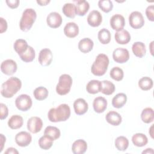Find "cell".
Instances as JSON below:
<instances>
[{
    "instance_id": "cell-1",
    "label": "cell",
    "mask_w": 154,
    "mask_h": 154,
    "mask_svg": "<svg viewBox=\"0 0 154 154\" xmlns=\"http://www.w3.org/2000/svg\"><path fill=\"white\" fill-rule=\"evenodd\" d=\"M70 116V108L67 104L63 103L56 108L49 109L48 117L51 122H60L66 121Z\"/></svg>"
},
{
    "instance_id": "cell-2",
    "label": "cell",
    "mask_w": 154,
    "mask_h": 154,
    "mask_svg": "<svg viewBox=\"0 0 154 154\" xmlns=\"http://www.w3.org/2000/svg\"><path fill=\"white\" fill-rule=\"evenodd\" d=\"M22 82L17 77H11L1 85V94L5 98H11L21 88Z\"/></svg>"
},
{
    "instance_id": "cell-3",
    "label": "cell",
    "mask_w": 154,
    "mask_h": 154,
    "mask_svg": "<svg viewBox=\"0 0 154 154\" xmlns=\"http://www.w3.org/2000/svg\"><path fill=\"white\" fill-rule=\"evenodd\" d=\"M108 65V57L104 54H99L91 67V72L95 76H102L107 71Z\"/></svg>"
},
{
    "instance_id": "cell-4",
    "label": "cell",
    "mask_w": 154,
    "mask_h": 154,
    "mask_svg": "<svg viewBox=\"0 0 154 154\" xmlns=\"http://www.w3.org/2000/svg\"><path fill=\"white\" fill-rule=\"evenodd\" d=\"M36 18L37 13L34 9H25L22 13V16L20 20V29L24 32L28 31L32 26Z\"/></svg>"
},
{
    "instance_id": "cell-5",
    "label": "cell",
    "mask_w": 154,
    "mask_h": 154,
    "mask_svg": "<svg viewBox=\"0 0 154 154\" xmlns=\"http://www.w3.org/2000/svg\"><path fill=\"white\" fill-rule=\"evenodd\" d=\"M72 85V78L67 74L61 75L56 87L57 93L61 96L66 95L70 91Z\"/></svg>"
},
{
    "instance_id": "cell-6",
    "label": "cell",
    "mask_w": 154,
    "mask_h": 154,
    "mask_svg": "<svg viewBox=\"0 0 154 154\" xmlns=\"http://www.w3.org/2000/svg\"><path fill=\"white\" fill-rule=\"evenodd\" d=\"M32 102L29 96L22 94L17 97L15 100V105L17 108L22 111H26L32 106Z\"/></svg>"
},
{
    "instance_id": "cell-7",
    "label": "cell",
    "mask_w": 154,
    "mask_h": 154,
    "mask_svg": "<svg viewBox=\"0 0 154 154\" xmlns=\"http://www.w3.org/2000/svg\"><path fill=\"white\" fill-rule=\"evenodd\" d=\"M130 26L134 29H139L143 26L144 19L141 13L138 11H132L129 16Z\"/></svg>"
},
{
    "instance_id": "cell-8",
    "label": "cell",
    "mask_w": 154,
    "mask_h": 154,
    "mask_svg": "<svg viewBox=\"0 0 154 154\" xmlns=\"http://www.w3.org/2000/svg\"><path fill=\"white\" fill-rule=\"evenodd\" d=\"M112 58L116 63H125L129 59V51L128 49L123 48H116L112 52Z\"/></svg>"
},
{
    "instance_id": "cell-9",
    "label": "cell",
    "mask_w": 154,
    "mask_h": 154,
    "mask_svg": "<svg viewBox=\"0 0 154 154\" xmlns=\"http://www.w3.org/2000/svg\"><path fill=\"white\" fill-rule=\"evenodd\" d=\"M17 69L16 63L11 59L6 60L1 64V72L6 75H12L16 73Z\"/></svg>"
},
{
    "instance_id": "cell-10",
    "label": "cell",
    "mask_w": 154,
    "mask_h": 154,
    "mask_svg": "<svg viewBox=\"0 0 154 154\" xmlns=\"http://www.w3.org/2000/svg\"><path fill=\"white\" fill-rule=\"evenodd\" d=\"M43 127V122L42 119L38 117H31L28 120L27 122V129L32 133L36 134L40 131Z\"/></svg>"
},
{
    "instance_id": "cell-11",
    "label": "cell",
    "mask_w": 154,
    "mask_h": 154,
    "mask_svg": "<svg viewBox=\"0 0 154 154\" xmlns=\"http://www.w3.org/2000/svg\"><path fill=\"white\" fill-rule=\"evenodd\" d=\"M52 52L49 49L45 48L40 51L38 60L42 66H48L50 65L52 61Z\"/></svg>"
},
{
    "instance_id": "cell-12",
    "label": "cell",
    "mask_w": 154,
    "mask_h": 154,
    "mask_svg": "<svg viewBox=\"0 0 154 154\" xmlns=\"http://www.w3.org/2000/svg\"><path fill=\"white\" fill-rule=\"evenodd\" d=\"M32 141L31 135L26 131L18 132L15 136V141L16 144L20 147L28 146Z\"/></svg>"
},
{
    "instance_id": "cell-13",
    "label": "cell",
    "mask_w": 154,
    "mask_h": 154,
    "mask_svg": "<svg viewBox=\"0 0 154 154\" xmlns=\"http://www.w3.org/2000/svg\"><path fill=\"white\" fill-rule=\"evenodd\" d=\"M62 17L57 12L50 13L46 17V22L48 25L52 28H57L60 27L62 23Z\"/></svg>"
},
{
    "instance_id": "cell-14",
    "label": "cell",
    "mask_w": 154,
    "mask_h": 154,
    "mask_svg": "<svg viewBox=\"0 0 154 154\" xmlns=\"http://www.w3.org/2000/svg\"><path fill=\"white\" fill-rule=\"evenodd\" d=\"M109 23L111 27L114 30L119 31L123 29L125 25V20L122 15L116 14L111 17Z\"/></svg>"
},
{
    "instance_id": "cell-15",
    "label": "cell",
    "mask_w": 154,
    "mask_h": 154,
    "mask_svg": "<svg viewBox=\"0 0 154 154\" xmlns=\"http://www.w3.org/2000/svg\"><path fill=\"white\" fill-rule=\"evenodd\" d=\"M102 22V16L97 10L91 11L87 16L88 24L92 27L99 26Z\"/></svg>"
},
{
    "instance_id": "cell-16",
    "label": "cell",
    "mask_w": 154,
    "mask_h": 154,
    "mask_svg": "<svg viewBox=\"0 0 154 154\" xmlns=\"http://www.w3.org/2000/svg\"><path fill=\"white\" fill-rule=\"evenodd\" d=\"M73 108L75 112L77 115L84 114L88 109L87 102L82 98L76 99L73 103Z\"/></svg>"
},
{
    "instance_id": "cell-17",
    "label": "cell",
    "mask_w": 154,
    "mask_h": 154,
    "mask_svg": "<svg viewBox=\"0 0 154 154\" xmlns=\"http://www.w3.org/2000/svg\"><path fill=\"white\" fill-rule=\"evenodd\" d=\"M107 100L102 96L96 97L93 102V106L94 111L97 113H102L105 111L107 108Z\"/></svg>"
},
{
    "instance_id": "cell-18",
    "label": "cell",
    "mask_w": 154,
    "mask_h": 154,
    "mask_svg": "<svg viewBox=\"0 0 154 154\" xmlns=\"http://www.w3.org/2000/svg\"><path fill=\"white\" fill-rule=\"evenodd\" d=\"M64 33L69 38H74L79 34V26L75 22H69L64 28Z\"/></svg>"
},
{
    "instance_id": "cell-19",
    "label": "cell",
    "mask_w": 154,
    "mask_h": 154,
    "mask_svg": "<svg viewBox=\"0 0 154 154\" xmlns=\"http://www.w3.org/2000/svg\"><path fill=\"white\" fill-rule=\"evenodd\" d=\"M87 149V142L82 139L75 141L72 146V151L74 154H83Z\"/></svg>"
},
{
    "instance_id": "cell-20",
    "label": "cell",
    "mask_w": 154,
    "mask_h": 154,
    "mask_svg": "<svg viewBox=\"0 0 154 154\" xmlns=\"http://www.w3.org/2000/svg\"><path fill=\"white\" fill-rule=\"evenodd\" d=\"M114 37L116 42L120 45H126L128 43L131 38L129 32L125 29L117 31L115 33Z\"/></svg>"
},
{
    "instance_id": "cell-21",
    "label": "cell",
    "mask_w": 154,
    "mask_h": 154,
    "mask_svg": "<svg viewBox=\"0 0 154 154\" xmlns=\"http://www.w3.org/2000/svg\"><path fill=\"white\" fill-rule=\"evenodd\" d=\"M105 119L108 123L113 126H119L122 120L120 114L114 111H109L106 114Z\"/></svg>"
},
{
    "instance_id": "cell-22",
    "label": "cell",
    "mask_w": 154,
    "mask_h": 154,
    "mask_svg": "<svg viewBox=\"0 0 154 154\" xmlns=\"http://www.w3.org/2000/svg\"><path fill=\"white\" fill-rule=\"evenodd\" d=\"M94 43L90 38H84L81 39L78 43L79 50L84 54L90 52L93 48Z\"/></svg>"
},
{
    "instance_id": "cell-23",
    "label": "cell",
    "mask_w": 154,
    "mask_h": 154,
    "mask_svg": "<svg viewBox=\"0 0 154 154\" xmlns=\"http://www.w3.org/2000/svg\"><path fill=\"white\" fill-rule=\"evenodd\" d=\"M74 2L76 3V14L79 16H84L90 8L89 3L85 0L74 1Z\"/></svg>"
},
{
    "instance_id": "cell-24",
    "label": "cell",
    "mask_w": 154,
    "mask_h": 154,
    "mask_svg": "<svg viewBox=\"0 0 154 154\" xmlns=\"http://www.w3.org/2000/svg\"><path fill=\"white\" fill-rule=\"evenodd\" d=\"M132 51L136 57L142 58L146 55V45L144 43L141 42H135L132 45Z\"/></svg>"
},
{
    "instance_id": "cell-25",
    "label": "cell",
    "mask_w": 154,
    "mask_h": 154,
    "mask_svg": "<svg viewBox=\"0 0 154 154\" xmlns=\"http://www.w3.org/2000/svg\"><path fill=\"white\" fill-rule=\"evenodd\" d=\"M23 124V118L19 115L12 116L8 121V126L12 129H19L22 126Z\"/></svg>"
},
{
    "instance_id": "cell-26",
    "label": "cell",
    "mask_w": 154,
    "mask_h": 154,
    "mask_svg": "<svg viewBox=\"0 0 154 154\" xmlns=\"http://www.w3.org/2000/svg\"><path fill=\"white\" fill-rule=\"evenodd\" d=\"M127 101V96L125 93L117 94L112 99V105L116 108H122Z\"/></svg>"
},
{
    "instance_id": "cell-27",
    "label": "cell",
    "mask_w": 154,
    "mask_h": 154,
    "mask_svg": "<svg viewBox=\"0 0 154 154\" xmlns=\"http://www.w3.org/2000/svg\"><path fill=\"white\" fill-rule=\"evenodd\" d=\"M132 141L134 146L143 147L148 143V139L146 135L142 133H137L132 137Z\"/></svg>"
},
{
    "instance_id": "cell-28",
    "label": "cell",
    "mask_w": 154,
    "mask_h": 154,
    "mask_svg": "<svg viewBox=\"0 0 154 154\" xmlns=\"http://www.w3.org/2000/svg\"><path fill=\"white\" fill-rule=\"evenodd\" d=\"M87 91L92 94L98 93L101 90V82L98 80H91L86 85Z\"/></svg>"
},
{
    "instance_id": "cell-29",
    "label": "cell",
    "mask_w": 154,
    "mask_h": 154,
    "mask_svg": "<svg viewBox=\"0 0 154 154\" xmlns=\"http://www.w3.org/2000/svg\"><path fill=\"white\" fill-rule=\"evenodd\" d=\"M116 90L114 84L109 81L104 80L101 81V90L100 92L105 95L112 94Z\"/></svg>"
},
{
    "instance_id": "cell-30",
    "label": "cell",
    "mask_w": 154,
    "mask_h": 154,
    "mask_svg": "<svg viewBox=\"0 0 154 154\" xmlns=\"http://www.w3.org/2000/svg\"><path fill=\"white\" fill-rule=\"evenodd\" d=\"M63 14L69 18H74L76 15L75 4L72 3H66L62 8Z\"/></svg>"
},
{
    "instance_id": "cell-31",
    "label": "cell",
    "mask_w": 154,
    "mask_h": 154,
    "mask_svg": "<svg viewBox=\"0 0 154 154\" xmlns=\"http://www.w3.org/2000/svg\"><path fill=\"white\" fill-rule=\"evenodd\" d=\"M44 135L48 136L54 141L60 138L61 132L58 128L52 126H48L45 129Z\"/></svg>"
},
{
    "instance_id": "cell-32",
    "label": "cell",
    "mask_w": 154,
    "mask_h": 154,
    "mask_svg": "<svg viewBox=\"0 0 154 154\" xmlns=\"http://www.w3.org/2000/svg\"><path fill=\"white\" fill-rule=\"evenodd\" d=\"M141 119L145 123H150L154 120V112L152 108H144L141 114Z\"/></svg>"
},
{
    "instance_id": "cell-33",
    "label": "cell",
    "mask_w": 154,
    "mask_h": 154,
    "mask_svg": "<svg viewBox=\"0 0 154 154\" xmlns=\"http://www.w3.org/2000/svg\"><path fill=\"white\" fill-rule=\"evenodd\" d=\"M99 41L103 45L108 44L111 38V35L109 31L106 28L101 29L97 34Z\"/></svg>"
},
{
    "instance_id": "cell-34",
    "label": "cell",
    "mask_w": 154,
    "mask_h": 154,
    "mask_svg": "<svg viewBox=\"0 0 154 154\" xmlns=\"http://www.w3.org/2000/svg\"><path fill=\"white\" fill-rule=\"evenodd\" d=\"M28 45L25 40L17 39L15 41L13 47L14 51L17 53L19 55L25 52L28 49Z\"/></svg>"
},
{
    "instance_id": "cell-35",
    "label": "cell",
    "mask_w": 154,
    "mask_h": 154,
    "mask_svg": "<svg viewBox=\"0 0 154 154\" xmlns=\"http://www.w3.org/2000/svg\"><path fill=\"white\" fill-rule=\"evenodd\" d=\"M20 59L25 63H29L34 60L35 57V53L34 48L30 46L28 47L26 51L19 55Z\"/></svg>"
},
{
    "instance_id": "cell-36",
    "label": "cell",
    "mask_w": 154,
    "mask_h": 154,
    "mask_svg": "<svg viewBox=\"0 0 154 154\" xmlns=\"http://www.w3.org/2000/svg\"><path fill=\"white\" fill-rule=\"evenodd\" d=\"M115 146L119 151L126 150L129 146V141L124 136H119L115 140Z\"/></svg>"
},
{
    "instance_id": "cell-37",
    "label": "cell",
    "mask_w": 154,
    "mask_h": 154,
    "mask_svg": "<svg viewBox=\"0 0 154 154\" xmlns=\"http://www.w3.org/2000/svg\"><path fill=\"white\" fill-rule=\"evenodd\" d=\"M48 94L49 92L47 88L42 86L36 88L33 91L34 96L37 100H45L48 97Z\"/></svg>"
},
{
    "instance_id": "cell-38",
    "label": "cell",
    "mask_w": 154,
    "mask_h": 154,
    "mask_svg": "<svg viewBox=\"0 0 154 154\" xmlns=\"http://www.w3.org/2000/svg\"><path fill=\"white\" fill-rule=\"evenodd\" d=\"M153 80L148 76L143 77L138 81L139 87L144 91L150 90L153 87Z\"/></svg>"
},
{
    "instance_id": "cell-39",
    "label": "cell",
    "mask_w": 154,
    "mask_h": 154,
    "mask_svg": "<svg viewBox=\"0 0 154 154\" xmlns=\"http://www.w3.org/2000/svg\"><path fill=\"white\" fill-rule=\"evenodd\" d=\"M54 140L48 136L44 135L41 137L38 140V145L43 150H48L49 149L52 144Z\"/></svg>"
},
{
    "instance_id": "cell-40",
    "label": "cell",
    "mask_w": 154,
    "mask_h": 154,
    "mask_svg": "<svg viewBox=\"0 0 154 154\" xmlns=\"http://www.w3.org/2000/svg\"><path fill=\"white\" fill-rule=\"evenodd\" d=\"M109 75L114 80L116 81H120L123 78L124 73L120 67H114L110 70Z\"/></svg>"
},
{
    "instance_id": "cell-41",
    "label": "cell",
    "mask_w": 154,
    "mask_h": 154,
    "mask_svg": "<svg viewBox=\"0 0 154 154\" xmlns=\"http://www.w3.org/2000/svg\"><path fill=\"white\" fill-rule=\"evenodd\" d=\"M98 6L105 13H109L113 8V4L110 0H100L98 2Z\"/></svg>"
},
{
    "instance_id": "cell-42",
    "label": "cell",
    "mask_w": 154,
    "mask_h": 154,
    "mask_svg": "<svg viewBox=\"0 0 154 154\" xmlns=\"http://www.w3.org/2000/svg\"><path fill=\"white\" fill-rule=\"evenodd\" d=\"M0 109H1V114H0L1 120L5 119L8 115V109L7 106L5 104L1 103Z\"/></svg>"
},
{
    "instance_id": "cell-43",
    "label": "cell",
    "mask_w": 154,
    "mask_h": 154,
    "mask_svg": "<svg viewBox=\"0 0 154 154\" xmlns=\"http://www.w3.org/2000/svg\"><path fill=\"white\" fill-rule=\"evenodd\" d=\"M153 10H154V6L153 5H149L147 7L146 10V14L147 17V19L151 21H154V16H153Z\"/></svg>"
},
{
    "instance_id": "cell-44",
    "label": "cell",
    "mask_w": 154,
    "mask_h": 154,
    "mask_svg": "<svg viewBox=\"0 0 154 154\" xmlns=\"http://www.w3.org/2000/svg\"><path fill=\"white\" fill-rule=\"evenodd\" d=\"M5 2L10 8H16L19 6L20 1L19 0H6Z\"/></svg>"
},
{
    "instance_id": "cell-45",
    "label": "cell",
    "mask_w": 154,
    "mask_h": 154,
    "mask_svg": "<svg viewBox=\"0 0 154 154\" xmlns=\"http://www.w3.org/2000/svg\"><path fill=\"white\" fill-rule=\"evenodd\" d=\"M7 21L3 18L0 17V32L3 33L7 31Z\"/></svg>"
},
{
    "instance_id": "cell-46",
    "label": "cell",
    "mask_w": 154,
    "mask_h": 154,
    "mask_svg": "<svg viewBox=\"0 0 154 154\" xmlns=\"http://www.w3.org/2000/svg\"><path fill=\"white\" fill-rule=\"evenodd\" d=\"M5 154H10V153H19V152L14 147H8L7 150L5 152Z\"/></svg>"
},
{
    "instance_id": "cell-47",
    "label": "cell",
    "mask_w": 154,
    "mask_h": 154,
    "mask_svg": "<svg viewBox=\"0 0 154 154\" xmlns=\"http://www.w3.org/2000/svg\"><path fill=\"white\" fill-rule=\"evenodd\" d=\"M6 141V138L4 136L3 134H1V150H0V152H1L3 150V147H4V144L5 143Z\"/></svg>"
},
{
    "instance_id": "cell-48",
    "label": "cell",
    "mask_w": 154,
    "mask_h": 154,
    "mask_svg": "<svg viewBox=\"0 0 154 154\" xmlns=\"http://www.w3.org/2000/svg\"><path fill=\"white\" fill-rule=\"evenodd\" d=\"M50 2V0H44V1H37V3L40 6L46 5Z\"/></svg>"
},
{
    "instance_id": "cell-49",
    "label": "cell",
    "mask_w": 154,
    "mask_h": 154,
    "mask_svg": "<svg viewBox=\"0 0 154 154\" xmlns=\"http://www.w3.org/2000/svg\"><path fill=\"white\" fill-rule=\"evenodd\" d=\"M142 153H153V150L152 148H147L145 150L143 151Z\"/></svg>"
}]
</instances>
